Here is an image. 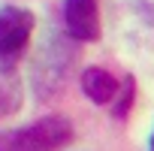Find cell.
<instances>
[{"label":"cell","instance_id":"6da1fadb","mask_svg":"<svg viewBox=\"0 0 154 151\" xmlns=\"http://www.w3.org/2000/svg\"><path fill=\"white\" fill-rule=\"evenodd\" d=\"M72 139V127L66 118H42L36 124L0 133V151H57Z\"/></svg>","mask_w":154,"mask_h":151},{"label":"cell","instance_id":"7a4b0ae2","mask_svg":"<svg viewBox=\"0 0 154 151\" xmlns=\"http://www.w3.org/2000/svg\"><path fill=\"white\" fill-rule=\"evenodd\" d=\"M33 30V15L18 6H0V57L18 54Z\"/></svg>","mask_w":154,"mask_h":151},{"label":"cell","instance_id":"3957f363","mask_svg":"<svg viewBox=\"0 0 154 151\" xmlns=\"http://www.w3.org/2000/svg\"><path fill=\"white\" fill-rule=\"evenodd\" d=\"M63 21L69 36L97 42L100 39V9L97 0H63Z\"/></svg>","mask_w":154,"mask_h":151},{"label":"cell","instance_id":"277c9868","mask_svg":"<svg viewBox=\"0 0 154 151\" xmlns=\"http://www.w3.org/2000/svg\"><path fill=\"white\" fill-rule=\"evenodd\" d=\"M82 91L94 100V103H112L115 100V91H118V82L112 79V72L100 69V66H91L82 72Z\"/></svg>","mask_w":154,"mask_h":151},{"label":"cell","instance_id":"5b68a950","mask_svg":"<svg viewBox=\"0 0 154 151\" xmlns=\"http://www.w3.org/2000/svg\"><path fill=\"white\" fill-rule=\"evenodd\" d=\"M21 106V82L12 69H0V115H9Z\"/></svg>","mask_w":154,"mask_h":151},{"label":"cell","instance_id":"8992f818","mask_svg":"<svg viewBox=\"0 0 154 151\" xmlns=\"http://www.w3.org/2000/svg\"><path fill=\"white\" fill-rule=\"evenodd\" d=\"M151 151H154V136H151Z\"/></svg>","mask_w":154,"mask_h":151}]
</instances>
